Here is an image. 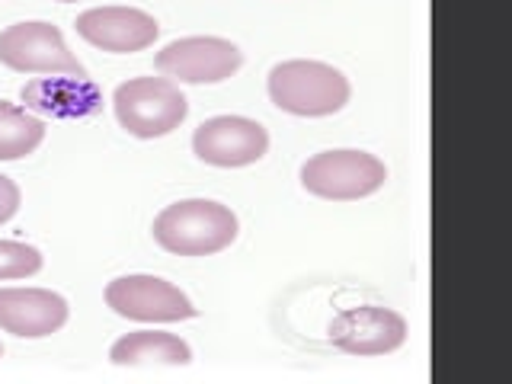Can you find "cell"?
<instances>
[{"label":"cell","mask_w":512,"mask_h":384,"mask_svg":"<svg viewBox=\"0 0 512 384\" xmlns=\"http://www.w3.org/2000/svg\"><path fill=\"white\" fill-rule=\"evenodd\" d=\"M151 234L157 247L173 256H212L234 244L240 221L215 199H183L154 218Z\"/></svg>","instance_id":"cell-1"},{"label":"cell","mask_w":512,"mask_h":384,"mask_svg":"<svg viewBox=\"0 0 512 384\" xmlns=\"http://www.w3.org/2000/svg\"><path fill=\"white\" fill-rule=\"evenodd\" d=\"M269 100L282 112H292L301 119H324L346 109L352 84L349 77L327 61H282L269 71Z\"/></svg>","instance_id":"cell-2"},{"label":"cell","mask_w":512,"mask_h":384,"mask_svg":"<svg viewBox=\"0 0 512 384\" xmlns=\"http://www.w3.org/2000/svg\"><path fill=\"white\" fill-rule=\"evenodd\" d=\"M116 119L135 138H164L176 132L186 116L189 103L170 77H132L112 93Z\"/></svg>","instance_id":"cell-3"},{"label":"cell","mask_w":512,"mask_h":384,"mask_svg":"<svg viewBox=\"0 0 512 384\" xmlns=\"http://www.w3.org/2000/svg\"><path fill=\"white\" fill-rule=\"evenodd\" d=\"M388 180V167L368 151H320L301 164V186L327 202H356L375 192Z\"/></svg>","instance_id":"cell-4"},{"label":"cell","mask_w":512,"mask_h":384,"mask_svg":"<svg viewBox=\"0 0 512 384\" xmlns=\"http://www.w3.org/2000/svg\"><path fill=\"white\" fill-rule=\"evenodd\" d=\"M0 64L16 74L87 77V68L71 55L61 29L45 20L13 23L0 32Z\"/></svg>","instance_id":"cell-5"},{"label":"cell","mask_w":512,"mask_h":384,"mask_svg":"<svg viewBox=\"0 0 512 384\" xmlns=\"http://www.w3.org/2000/svg\"><path fill=\"white\" fill-rule=\"evenodd\" d=\"M240 64H244V52L231 39L218 36H186L173 39L154 55V68L160 77H170L173 84H224L231 80Z\"/></svg>","instance_id":"cell-6"},{"label":"cell","mask_w":512,"mask_h":384,"mask_svg":"<svg viewBox=\"0 0 512 384\" xmlns=\"http://www.w3.org/2000/svg\"><path fill=\"white\" fill-rule=\"evenodd\" d=\"M106 304L135 324H176L199 314L183 288L160 276H122L106 285Z\"/></svg>","instance_id":"cell-7"},{"label":"cell","mask_w":512,"mask_h":384,"mask_svg":"<svg viewBox=\"0 0 512 384\" xmlns=\"http://www.w3.org/2000/svg\"><path fill=\"white\" fill-rule=\"evenodd\" d=\"M407 320L381 304L340 311L327 327L330 343L346 356H391L407 343Z\"/></svg>","instance_id":"cell-8"},{"label":"cell","mask_w":512,"mask_h":384,"mask_svg":"<svg viewBox=\"0 0 512 384\" xmlns=\"http://www.w3.org/2000/svg\"><path fill=\"white\" fill-rule=\"evenodd\" d=\"M269 151V132L247 116H215L192 132V154L202 164L237 170L263 160Z\"/></svg>","instance_id":"cell-9"},{"label":"cell","mask_w":512,"mask_h":384,"mask_svg":"<svg viewBox=\"0 0 512 384\" xmlns=\"http://www.w3.org/2000/svg\"><path fill=\"white\" fill-rule=\"evenodd\" d=\"M77 36L109 55H135L151 48L160 36V23L138 7H93L77 13Z\"/></svg>","instance_id":"cell-10"},{"label":"cell","mask_w":512,"mask_h":384,"mask_svg":"<svg viewBox=\"0 0 512 384\" xmlns=\"http://www.w3.org/2000/svg\"><path fill=\"white\" fill-rule=\"evenodd\" d=\"M20 100L29 112L42 119H93L103 112V90L90 77H68V74H48L23 84Z\"/></svg>","instance_id":"cell-11"},{"label":"cell","mask_w":512,"mask_h":384,"mask_svg":"<svg viewBox=\"0 0 512 384\" xmlns=\"http://www.w3.org/2000/svg\"><path fill=\"white\" fill-rule=\"evenodd\" d=\"M68 301L48 288H0V330L20 340H42L68 324Z\"/></svg>","instance_id":"cell-12"},{"label":"cell","mask_w":512,"mask_h":384,"mask_svg":"<svg viewBox=\"0 0 512 384\" xmlns=\"http://www.w3.org/2000/svg\"><path fill=\"white\" fill-rule=\"evenodd\" d=\"M109 362L119 365V368H148V365L180 368V365L192 362V349L176 333L135 330V333H125L122 340L112 343Z\"/></svg>","instance_id":"cell-13"},{"label":"cell","mask_w":512,"mask_h":384,"mask_svg":"<svg viewBox=\"0 0 512 384\" xmlns=\"http://www.w3.org/2000/svg\"><path fill=\"white\" fill-rule=\"evenodd\" d=\"M45 119L29 112L26 106H16L0 100V160H23L45 141Z\"/></svg>","instance_id":"cell-14"},{"label":"cell","mask_w":512,"mask_h":384,"mask_svg":"<svg viewBox=\"0 0 512 384\" xmlns=\"http://www.w3.org/2000/svg\"><path fill=\"white\" fill-rule=\"evenodd\" d=\"M42 269V253L23 240H0V282L29 279Z\"/></svg>","instance_id":"cell-15"},{"label":"cell","mask_w":512,"mask_h":384,"mask_svg":"<svg viewBox=\"0 0 512 384\" xmlns=\"http://www.w3.org/2000/svg\"><path fill=\"white\" fill-rule=\"evenodd\" d=\"M20 202H23L20 186H16L10 176L0 173V224H7L16 212H20Z\"/></svg>","instance_id":"cell-16"},{"label":"cell","mask_w":512,"mask_h":384,"mask_svg":"<svg viewBox=\"0 0 512 384\" xmlns=\"http://www.w3.org/2000/svg\"><path fill=\"white\" fill-rule=\"evenodd\" d=\"M58 4H77V0H58Z\"/></svg>","instance_id":"cell-17"},{"label":"cell","mask_w":512,"mask_h":384,"mask_svg":"<svg viewBox=\"0 0 512 384\" xmlns=\"http://www.w3.org/2000/svg\"><path fill=\"white\" fill-rule=\"evenodd\" d=\"M0 356H4V343H0Z\"/></svg>","instance_id":"cell-18"}]
</instances>
